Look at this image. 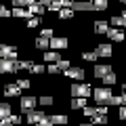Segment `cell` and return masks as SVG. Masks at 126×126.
I'll list each match as a JSON object with an SVG mask.
<instances>
[{
    "instance_id": "obj_6",
    "label": "cell",
    "mask_w": 126,
    "mask_h": 126,
    "mask_svg": "<svg viewBox=\"0 0 126 126\" xmlns=\"http://www.w3.org/2000/svg\"><path fill=\"white\" fill-rule=\"evenodd\" d=\"M25 118H27V124L36 126L38 122H40L42 118H46V116H44V111H42V109H32V111H27V113H25Z\"/></svg>"
},
{
    "instance_id": "obj_31",
    "label": "cell",
    "mask_w": 126,
    "mask_h": 126,
    "mask_svg": "<svg viewBox=\"0 0 126 126\" xmlns=\"http://www.w3.org/2000/svg\"><path fill=\"white\" fill-rule=\"evenodd\" d=\"M103 82H105V86H113V84H116V74H107V76H105L103 78Z\"/></svg>"
},
{
    "instance_id": "obj_7",
    "label": "cell",
    "mask_w": 126,
    "mask_h": 126,
    "mask_svg": "<svg viewBox=\"0 0 126 126\" xmlns=\"http://www.w3.org/2000/svg\"><path fill=\"white\" fill-rule=\"evenodd\" d=\"M65 76L72 78V80H76V82H80L82 78H84V69L82 67H69V69H65Z\"/></svg>"
},
{
    "instance_id": "obj_39",
    "label": "cell",
    "mask_w": 126,
    "mask_h": 126,
    "mask_svg": "<svg viewBox=\"0 0 126 126\" xmlns=\"http://www.w3.org/2000/svg\"><path fill=\"white\" fill-rule=\"evenodd\" d=\"M36 126H55V124H53V122H50V118H42V120L38 122Z\"/></svg>"
},
{
    "instance_id": "obj_22",
    "label": "cell",
    "mask_w": 126,
    "mask_h": 126,
    "mask_svg": "<svg viewBox=\"0 0 126 126\" xmlns=\"http://www.w3.org/2000/svg\"><path fill=\"white\" fill-rule=\"evenodd\" d=\"M32 65H34L32 59H17V69H27V72H30Z\"/></svg>"
},
{
    "instance_id": "obj_47",
    "label": "cell",
    "mask_w": 126,
    "mask_h": 126,
    "mask_svg": "<svg viewBox=\"0 0 126 126\" xmlns=\"http://www.w3.org/2000/svg\"><path fill=\"white\" fill-rule=\"evenodd\" d=\"M80 126H93V124H86V122H84V124H80Z\"/></svg>"
},
{
    "instance_id": "obj_11",
    "label": "cell",
    "mask_w": 126,
    "mask_h": 126,
    "mask_svg": "<svg viewBox=\"0 0 126 126\" xmlns=\"http://www.w3.org/2000/svg\"><path fill=\"white\" fill-rule=\"evenodd\" d=\"M97 55H99V57H111V44H109V42H101V44L97 46Z\"/></svg>"
},
{
    "instance_id": "obj_45",
    "label": "cell",
    "mask_w": 126,
    "mask_h": 126,
    "mask_svg": "<svg viewBox=\"0 0 126 126\" xmlns=\"http://www.w3.org/2000/svg\"><path fill=\"white\" fill-rule=\"evenodd\" d=\"M122 94H124V97H126V84L122 86Z\"/></svg>"
},
{
    "instance_id": "obj_46",
    "label": "cell",
    "mask_w": 126,
    "mask_h": 126,
    "mask_svg": "<svg viewBox=\"0 0 126 126\" xmlns=\"http://www.w3.org/2000/svg\"><path fill=\"white\" fill-rule=\"evenodd\" d=\"M122 19H124V21H126V9L122 11Z\"/></svg>"
},
{
    "instance_id": "obj_1",
    "label": "cell",
    "mask_w": 126,
    "mask_h": 126,
    "mask_svg": "<svg viewBox=\"0 0 126 126\" xmlns=\"http://www.w3.org/2000/svg\"><path fill=\"white\" fill-rule=\"evenodd\" d=\"M94 99V103L97 105H109V101H111V90L107 88V86H101V88H94L93 90V94H90Z\"/></svg>"
},
{
    "instance_id": "obj_34",
    "label": "cell",
    "mask_w": 126,
    "mask_h": 126,
    "mask_svg": "<svg viewBox=\"0 0 126 126\" xmlns=\"http://www.w3.org/2000/svg\"><path fill=\"white\" fill-rule=\"evenodd\" d=\"M40 25V17H30L27 19V27H38Z\"/></svg>"
},
{
    "instance_id": "obj_40",
    "label": "cell",
    "mask_w": 126,
    "mask_h": 126,
    "mask_svg": "<svg viewBox=\"0 0 126 126\" xmlns=\"http://www.w3.org/2000/svg\"><path fill=\"white\" fill-rule=\"evenodd\" d=\"M94 113H97V109H94V107H84V116H88V118H93Z\"/></svg>"
},
{
    "instance_id": "obj_43",
    "label": "cell",
    "mask_w": 126,
    "mask_h": 126,
    "mask_svg": "<svg viewBox=\"0 0 126 126\" xmlns=\"http://www.w3.org/2000/svg\"><path fill=\"white\" fill-rule=\"evenodd\" d=\"M50 2H53V0H40L38 4H40V6H44V9H48V6H50Z\"/></svg>"
},
{
    "instance_id": "obj_9",
    "label": "cell",
    "mask_w": 126,
    "mask_h": 126,
    "mask_svg": "<svg viewBox=\"0 0 126 126\" xmlns=\"http://www.w3.org/2000/svg\"><path fill=\"white\" fill-rule=\"evenodd\" d=\"M113 69H111V65H94V78H105L107 74H111Z\"/></svg>"
},
{
    "instance_id": "obj_14",
    "label": "cell",
    "mask_w": 126,
    "mask_h": 126,
    "mask_svg": "<svg viewBox=\"0 0 126 126\" xmlns=\"http://www.w3.org/2000/svg\"><path fill=\"white\" fill-rule=\"evenodd\" d=\"M19 122H21V118H19V116H13V113H11L9 118L0 120V126H17Z\"/></svg>"
},
{
    "instance_id": "obj_18",
    "label": "cell",
    "mask_w": 126,
    "mask_h": 126,
    "mask_svg": "<svg viewBox=\"0 0 126 126\" xmlns=\"http://www.w3.org/2000/svg\"><path fill=\"white\" fill-rule=\"evenodd\" d=\"M48 46H50V40H48V38H42V36L36 38V48H38V50H46Z\"/></svg>"
},
{
    "instance_id": "obj_26",
    "label": "cell",
    "mask_w": 126,
    "mask_h": 126,
    "mask_svg": "<svg viewBox=\"0 0 126 126\" xmlns=\"http://www.w3.org/2000/svg\"><path fill=\"white\" fill-rule=\"evenodd\" d=\"M88 2L94 6V11H105L107 9V0H88Z\"/></svg>"
},
{
    "instance_id": "obj_12",
    "label": "cell",
    "mask_w": 126,
    "mask_h": 126,
    "mask_svg": "<svg viewBox=\"0 0 126 126\" xmlns=\"http://www.w3.org/2000/svg\"><path fill=\"white\" fill-rule=\"evenodd\" d=\"M72 11L76 13V11H94V6L90 4V2H84V0H76L72 6Z\"/></svg>"
},
{
    "instance_id": "obj_15",
    "label": "cell",
    "mask_w": 126,
    "mask_h": 126,
    "mask_svg": "<svg viewBox=\"0 0 126 126\" xmlns=\"http://www.w3.org/2000/svg\"><path fill=\"white\" fill-rule=\"evenodd\" d=\"M50 122H53L55 126H65V124H67V116H63V113H55V116H50Z\"/></svg>"
},
{
    "instance_id": "obj_33",
    "label": "cell",
    "mask_w": 126,
    "mask_h": 126,
    "mask_svg": "<svg viewBox=\"0 0 126 126\" xmlns=\"http://www.w3.org/2000/svg\"><path fill=\"white\" fill-rule=\"evenodd\" d=\"M82 59H84V61H94V59H99V55H97V50H94V53H88V50H86V53H82Z\"/></svg>"
},
{
    "instance_id": "obj_27",
    "label": "cell",
    "mask_w": 126,
    "mask_h": 126,
    "mask_svg": "<svg viewBox=\"0 0 126 126\" xmlns=\"http://www.w3.org/2000/svg\"><path fill=\"white\" fill-rule=\"evenodd\" d=\"M57 17H59V19H72V17H74V11H72V9H59Z\"/></svg>"
},
{
    "instance_id": "obj_37",
    "label": "cell",
    "mask_w": 126,
    "mask_h": 126,
    "mask_svg": "<svg viewBox=\"0 0 126 126\" xmlns=\"http://www.w3.org/2000/svg\"><path fill=\"white\" fill-rule=\"evenodd\" d=\"M40 36H42V38H48V40H50V38H53V30H50V27H44V30L40 32Z\"/></svg>"
},
{
    "instance_id": "obj_29",
    "label": "cell",
    "mask_w": 126,
    "mask_h": 126,
    "mask_svg": "<svg viewBox=\"0 0 126 126\" xmlns=\"http://www.w3.org/2000/svg\"><path fill=\"white\" fill-rule=\"evenodd\" d=\"M53 97H50V94H42V97H40V99H38V103H40L42 105V107H44V105H46V107H48V105H53Z\"/></svg>"
},
{
    "instance_id": "obj_17",
    "label": "cell",
    "mask_w": 126,
    "mask_h": 126,
    "mask_svg": "<svg viewBox=\"0 0 126 126\" xmlns=\"http://www.w3.org/2000/svg\"><path fill=\"white\" fill-rule=\"evenodd\" d=\"M107 124V116L105 113H94L93 116V126H105Z\"/></svg>"
},
{
    "instance_id": "obj_48",
    "label": "cell",
    "mask_w": 126,
    "mask_h": 126,
    "mask_svg": "<svg viewBox=\"0 0 126 126\" xmlns=\"http://www.w3.org/2000/svg\"><path fill=\"white\" fill-rule=\"evenodd\" d=\"M122 2H124V4H126V0H122Z\"/></svg>"
},
{
    "instance_id": "obj_28",
    "label": "cell",
    "mask_w": 126,
    "mask_h": 126,
    "mask_svg": "<svg viewBox=\"0 0 126 126\" xmlns=\"http://www.w3.org/2000/svg\"><path fill=\"white\" fill-rule=\"evenodd\" d=\"M59 59V55L55 53V50H44V61L46 63H55Z\"/></svg>"
},
{
    "instance_id": "obj_30",
    "label": "cell",
    "mask_w": 126,
    "mask_h": 126,
    "mask_svg": "<svg viewBox=\"0 0 126 126\" xmlns=\"http://www.w3.org/2000/svg\"><path fill=\"white\" fill-rule=\"evenodd\" d=\"M32 4H36V0H13V6H32Z\"/></svg>"
},
{
    "instance_id": "obj_16",
    "label": "cell",
    "mask_w": 126,
    "mask_h": 126,
    "mask_svg": "<svg viewBox=\"0 0 126 126\" xmlns=\"http://www.w3.org/2000/svg\"><path fill=\"white\" fill-rule=\"evenodd\" d=\"M11 15H13V17H19V19H23V17L30 19V17H32V15L27 13L25 9H21V6H15V9H11Z\"/></svg>"
},
{
    "instance_id": "obj_19",
    "label": "cell",
    "mask_w": 126,
    "mask_h": 126,
    "mask_svg": "<svg viewBox=\"0 0 126 126\" xmlns=\"http://www.w3.org/2000/svg\"><path fill=\"white\" fill-rule=\"evenodd\" d=\"M11 103H2V101H0V120H4V118H9L11 116Z\"/></svg>"
},
{
    "instance_id": "obj_21",
    "label": "cell",
    "mask_w": 126,
    "mask_h": 126,
    "mask_svg": "<svg viewBox=\"0 0 126 126\" xmlns=\"http://www.w3.org/2000/svg\"><path fill=\"white\" fill-rule=\"evenodd\" d=\"M27 13H30V15H36V17H40V15H44V6H40V4L36 2V4L27 6Z\"/></svg>"
},
{
    "instance_id": "obj_41",
    "label": "cell",
    "mask_w": 126,
    "mask_h": 126,
    "mask_svg": "<svg viewBox=\"0 0 126 126\" xmlns=\"http://www.w3.org/2000/svg\"><path fill=\"white\" fill-rule=\"evenodd\" d=\"M46 72H48V74H59V69H57V65H55V63H50L48 67H46Z\"/></svg>"
},
{
    "instance_id": "obj_35",
    "label": "cell",
    "mask_w": 126,
    "mask_h": 126,
    "mask_svg": "<svg viewBox=\"0 0 126 126\" xmlns=\"http://www.w3.org/2000/svg\"><path fill=\"white\" fill-rule=\"evenodd\" d=\"M17 86H19V88H30V80H27V78H19V80H17Z\"/></svg>"
},
{
    "instance_id": "obj_42",
    "label": "cell",
    "mask_w": 126,
    "mask_h": 126,
    "mask_svg": "<svg viewBox=\"0 0 126 126\" xmlns=\"http://www.w3.org/2000/svg\"><path fill=\"white\" fill-rule=\"evenodd\" d=\"M120 120H126V105L120 107Z\"/></svg>"
},
{
    "instance_id": "obj_23",
    "label": "cell",
    "mask_w": 126,
    "mask_h": 126,
    "mask_svg": "<svg viewBox=\"0 0 126 126\" xmlns=\"http://www.w3.org/2000/svg\"><path fill=\"white\" fill-rule=\"evenodd\" d=\"M109 105L122 107V105H126V97H124V94H113V97H111V101H109Z\"/></svg>"
},
{
    "instance_id": "obj_3",
    "label": "cell",
    "mask_w": 126,
    "mask_h": 126,
    "mask_svg": "<svg viewBox=\"0 0 126 126\" xmlns=\"http://www.w3.org/2000/svg\"><path fill=\"white\" fill-rule=\"evenodd\" d=\"M19 105H21V111L27 113V111H32V109H36L38 99H36V97H30V94H23L21 101H19Z\"/></svg>"
},
{
    "instance_id": "obj_2",
    "label": "cell",
    "mask_w": 126,
    "mask_h": 126,
    "mask_svg": "<svg viewBox=\"0 0 126 126\" xmlns=\"http://www.w3.org/2000/svg\"><path fill=\"white\" fill-rule=\"evenodd\" d=\"M69 93H72L74 99H76V97H82V99H86V97H90V94H93V88H90L88 84H82V82H74L72 88H69Z\"/></svg>"
},
{
    "instance_id": "obj_13",
    "label": "cell",
    "mask_w": 126,
    "mask_h": 126,
    "mask_svg": "<svg viewBox=\"0 0 126 126\" xmlns=\"http://www.w3.org/2000/svg\"><path fill=\"white\" fill-rule=\"evenodd\" d=\"M2 94H4V97H19V94H21V88H19L17 84H6Z\"/></svg>"
},
{
    "instance_id": "obj_8",
    "label": "cell",
    "mask_w": 126,
    "mask_h": 126,
    "mask_svg": "<svg viewBox=\"0 0 126 126\" xmlns=\"http://www.w3.org/2000/svg\"><path fill=\"white\" fill-rule=\"evenodd\" d=\"M67 38H63V36H53L50 38V46H53L55 50H59V48H67Z\"/></svg>"
},
{
    "instance_id": "obj_32",
    "label": "cell",
    "mask_w": 126,
    "mask_h": 126,
    "mask_svg": "<svg viewBox=\"0 0 126 126\" xmlns=\"http://www.w3.org/2000/svg\"><path fill=\"white\" fill-rule=\"evenodd\" d=\"M30 72H32V74H36V76H38V74H44L46 69H44V65H40V63H34Z\"/></svg>"
},
{
    "instance_id": "obj_10",
    "label": "cell",
    "mask_w": 126,
    "mask_h": 126,
    "mask_svg": "<svg viewBox=\"0 0 126 126\" xmlns=\"http://www.w3.org/2000/svg\"><path fill=\"white\" fill-rule=\"evenodd\" d=\"M107 38L109 40H116V42H122L124 40V32L118 30V27H109L107 30Z\"/></svg>"
},
{
    "instance_id": "obj_38",
    "label": "cell",
    "mask_w": 126,
    "mask_h": 126,
    "mask_svg": "<svg viewBox=\"0 0 126 126\" xmlns=\"http://www.w3.org/2000/svg\"><path fill=\"white\" fill-rule=\"evenodd\" d=\"M0 17L4 19V17H11V9H6V6L0 4Z\"/></svg>"
},
{
    "instance_id": "obj_20",
    "label": "cell",
    "mask_w": 126,
    "mask_h": 126,
    "mask_svg": "<svg viewBox=\"0 0 126 126\" xmlns=\"http://www.w3.org/2000/svg\"><path fill=\"white\" fill-rule=\"evenodd\" d=\"M93 25H94V32H97V34H107V30H109L107 21H101V19H99V21H94Z\"/></svg>"
},
{
    "instance_id": "obj_5",
    "label": "cell",
    "mask_w": 126,
    "mask_h": 126,
    "mask_svg": "<svg viewBox=\"0 0 126 126\" xmlns=\"http://www.w3.org/2000/svg\"><path fill=\"white\" fill-rule=\"evenodd\" d=\"M0 59H17V46L0 44Z\"/></svg>"
},
{
    "instance_id": "obj_4",
    "label": "cell",
    "mask_w": 126,
    "mask_h": 126,
    "mask_svg": "<svg viewBox=\"0 0 126 126\" xmlns=\"http://www.w3.org/2000/svg\"><path fill=\"white\" fill-rule=\"evenodd\" d=\"M17 72V59H0V74H15Z\"/></svg>"
},
{
    "instance_id": "obj_44",
    "label": "cell",
    "mask_w": 126,
    "mask_h": 126,
    "mask_svg": "<svg viewBox=\"0 0 126 126\" xmlns=\"http://www.w3.org/2000/svg\"><path fill=\"white\" fill-rule=\"evenodd\" d=\"M48 9H50V11H55V13H59V9H61V6H59V4H55V2H50V6H48Z\"/></svg>"
},
{
    "instance_id": "obj_25",
    "label": "cell",
    "mask_w": 126,
    "mask_h": 126,
    "mask_svg": "<svg viewBox=\"0 0 126 126\" xmlns=\"http://www.w3.org/2000/svg\"><path fill=\"white\" fill-rule=\"evenodd\" d=\"M84 107H86V99H82V97L72 99V109H84Z\"/></svg>"
},
{
    "instance_id": "obj_36",
    "label": "cell",
    "mask_w": 126,
    "mask_h": 126,
    "mask_svg": "<svg viewBox=\"0 0 126 126\" xmlns=\"http://www.w3.org/2000/svg\"><path fill=\"white\" fill-rule=\"evenodd\" d=\"M111 25H118V27H124L126 25V21L122 17H111Z\"/></svg>"
},
{
    "instance_id": "obj_24",
    "label": "cell",
    "mask_w": 126,
    "mask_h": 126,
    "mask_svg": "<svg viewBox=\"0 0 126 126\" xmlns=\"http://www.w3.org/2000/svg\"><path fill=\"white\" fill-rule=\"evenodd\" d=\"M55 65H57V69H59V72H65V69H69V67H72V65H69V59H61V57H59L57 61H55Z\"/></svg>"
}]
</instances>
